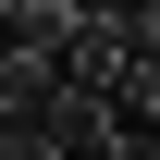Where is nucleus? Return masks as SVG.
Instances as JSON below:
<instances>
[{
  "label": "nucleus",
  "mask_w": 160,
  "mask_h": 160,
  "mask_svg": "<svg viewBox=\"0 0 160 160\" xmlns=\"http://www.w3.org/2000/svg\"><path fill=\"white\" fill-rule=\"evenodd\" d=\"M111 123H136V136L160 123V62H123V86H111Z\"/></svg>",
  "instance_id": "nucleus-1"
},
{
  "label": "nucleus",
  "mask_w": 160,
  "mask_h": 160,
  "mask_svg": "<svg viewBox=\"0 0 160 160\" xmlns=\"http://www.w3.org/2000/svg\"><path fill=\"white\" fill-rule=\"evenodd\" d=\"M123 37H136V62H160V0H136V12H123Z\"/></svg>",
  "instance_id": "nucleus-2"
},
{
  "label": "nucleus",
  "mask_w": 160,
  "mask_h": 160,
  "mask_svg": "<svg viewBox=\"0 0 160 160\" xmlns=\"http://www.w3.org/2000/svg\"><path fill=\"white\" fill-rule=\"evenodd\" d=\"M99 160H160V136H136V123H111V136H99Z\"/></svg>",
  "instance_id": "nucleus-3"
}]
</instances>
